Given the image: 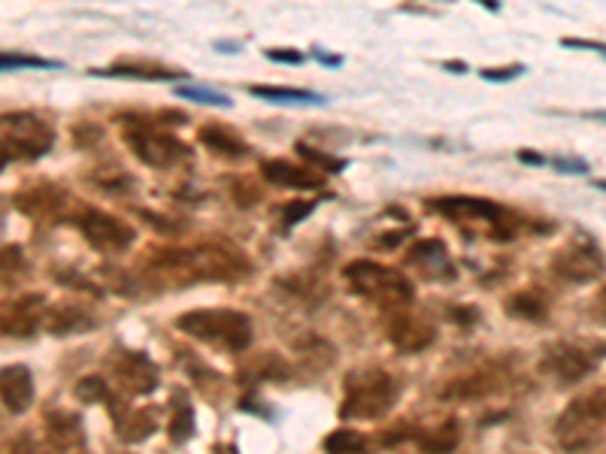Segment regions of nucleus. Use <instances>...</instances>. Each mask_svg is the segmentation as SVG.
Instances as JSON below:
<instances>
[{"label": "nucleus", "instance_id": "obj_39", "mask_svg": "<svg viewBox=\"0 0 606 454\" xmlns=\"http://www.w3.org/2000/svg\"><path fill=\"white\" fill-rule=\"evenodd\" d=\"M595 115H597V119H604V122H606V112H595Z\"/></svg>", "mask_w": 606, "mask_h": 454}, {"label": "nucleus", "instance_id": "obj_27", "mask_svg": "<svg viewBox=\"0 0 606 454\" xmlns=\"http://www.w3.org/2000/svg\"><path fill=\"white\" fill-rule=\"evenodd\" d=\"M46 424H49L52 440H58V443H77L79 440V422L70 412H49Z\"/></svg>", "mask_w": 606, "mask_h": 454}, {"label": "nucleus", "instance_id": "obj_16", "mask_svg": "<svg viewBox=\"0 0 606 454\" xmlns=\"http://www.w3.org/2000/svg\"><path fill=\"white\" fill-rule=\"evenodd\" d=\"M407 266H416L425 279H453V258L440 240H425L407 252Z\"/></svg>", "mask_w": 606, "mask_h": 454}, {"label": "nucleus", "instance_id": "obj_1", "mask_svg": "<svg viewBox=\"0 0 606 454\" xmlns=\"http://www.w3.org/2000/svg\"><path fill=\"white\" fill-rule=\"evenodd\" d=\"M246 258L228 245H195L186 252H161L155 255L152 273L167 285H188V282H228L246 276Z\"/></svg>", "mask_w": 606, "mask_h": 454}, {"label": "nucleus", "instance_id": "obj_9", "mask_svg": "<svg viewBox=\"0 0 606 454\" xmlns=\"http://www.w3.org/2000/svg\"><path fill=\"white\" fill-rule=\"evenodd\" d=\"M125 137L131 143L133 155L149 167H161L165 170V167L179 164L188 155L186 143H179L177 137L155 131V128H143V124H137L133 131H125Z\"/></svg>", "mask_w": 606, "mask_h": 454}, {"label": "nucleus", "instance_id": "obj_5", "mask_svg": "<svg viewBox=\"0 0 606 454\" xmlns=\"http://www.w3.org/2000/svg\"><path fill=\"white\" fill-rule=\"evenodd\" d=\"M606 424V385L576 397L555 422V440L564 452H588Z\"/></svg>", "mask_w": 606, "mask_h": 454}, {"label": "nucleus", "instance_id": "obj_37", "mask_svg": "<svg viewBox=\"0 0 606 454\" xmlns=\"http://www.w3.org/2000/svg\"><path fill=\"white\" fill-rule=\"evenodd\" d=\"M595 189L606 191V179H595Z\"/></svg>", "mask_w": 606, "mask_h": 454}, {"label": "nucleus", "instance_id": "obj_29", "mask_svg": "<svg viewBox=\"0 0 606 454\" xmlns=\"http://www.w3.org/2000/svg\"><path fill=\"white\" fill-rule=\"evenodd\" d=\"M37 67H58L56 61H46L37 56H22V52H0V70H37Z\"/></svg>", "mask_w": 606, "mask_h": 454}, {"label": "nucleus", "instance_id": "obj_10", "mask_svg": "<svg viewBox=\"0 0 606 454\" xmlns=\"http://www.w3.org/2000/svg\"><path fill=\"white\" fill-rule=\"evenodd\" d=\"M79 231L89 240L95 249L100 252H125L128 245L133 243V228L116 219V215H107L100 210H86L79 215Z\"/></svg>", "mask_w": 606, "mask_h": 454}, {"label": "nucleus", "instance_id": "obj_36", "mask_svg": "<svg viewBox=\"0 0 606 454\" xmlns=\"http://www.w3.org/2000/svg\"><path fill=\"white\" fill-rule=\"evenodd\" d=\"M267 56L274 58V61H288V64H300V61H304V56L295 52V49H270Z\"/></svg>", "mask_w": 606, "mask_h": 454}, {"label": "nucleus", "instance_id": "obj_23", "mask_svg": "<svg viewBox=\"0 0 606 454\" xmlns=\"http://www.w3.org/2000/svg\"><path fill=\"white\" fill-rule=\"evenodd\" d=\"M458 440H461L458 422H443L440 427L421 433L419 445L425 454H449V452H455Z\"/></svg>", "mask_w": 606, "mask_h": 454}, {"label": "nucleus", "instance_id": "obj_28", "mask_svg": "<svg viewBox=\"0 0 606 454\" xmlns=\"http://www.w3.org/2000/svg\"><path fill=\"white\" fill-rule=\"evenodd\" d=\"M252 94L270 100H286V103H319V98L312 91L304 89H276V85H249Z\"/></svg>", "mask_w": 606, "mask_h": 454}, {"label": "nucleus", "instance_id": "obj_8", "mask_svg": "<svg viewBox=\"0 0 606 454\" xmlns=\"http://www.w3.org/2000/svg\"><path fill=\"white\" fill-rule=\"evenodd\" d=\"M552 270L555 276H562L564 282H574V285H585V282H595V279L604 276L606 261L600 255L597 243H570L564 245L558 255L552 258Z\"/></svg>", "mask_w": 606, "mask_h": 454}, {"label": "nucleus", "instance_id": "obj_15", "mask_svg": "<svg viewBox=\"0 0 606 454\" xmlns=\"http://www.w3.org/2000/svg\"><path fill=\"white\" fill-rule=\"evenodd\" d=\"M0 403L10 410L12 415H22V412L31 410L33 379L28 366L12 364L0 370Z\"/></svg>", "mask_w": 606, "mask_h": 454}, {"label": "nucleus", "instance_id": "obj_2", "mask_svg": "<svg viewBox=\"0 0 606 454\" xmlns=\"http://www.w3.org/2000/svg\"><path fill=\"white\" fill-rule=\"evenodd\" d=\"M397 397H400V385L391 373L376 366H361L346 376V400H342L340 415L361 418V422L383 418L395 410Z\"/></svg>", "mask_w": 606, "mask_h": 454}, {"label": "nucleus", "instance_id": "obj_38", "mask_svg": "<svg viewBox=\"0 0 606 454\" xmlns=\"http://www.w3.org/2000/svg\"><path fill=\"white\" fill-rule=\"evenodd\" d=\"M600 306H604V310H606V289L600 291Z\"/></svg>", "mask_w": 606, "mask_h": 454}, {"label": "nucleus", "instance_id": "obj_32", "mask_svg": "<svg viewBox=\"0 0 606 454\" xmlns=\"http://www.w3.org/2000/svg\"><path fill=\"white\" fill-rule=\"evenodd\" d=\"M298 152L304 158H307V161H312V164L325 167V170H342V161H334L331 155H321V152H312V145L298 143Z\"/></svg>", "mask_w": 606, "mask_h": 454}, {"label": "nucleus", "instance_id": "obj_3", "mask_svg": "<svg viewBox=\"0 0 606 454\" xmlns=\"http://www.w3.org/2000/svg\"><path fill=\"white\" fill-rule=\"evenodd\" d=\"M342 276L358 297L370 300L383 310L400 312L413 303V282L395 266L376 264V261H352L342 270Z\"/></svg>", "mask_w": 606, "mask_h": 454}, {"label": "nucleus", "instance_id": "obj_33", "mask_svg": "<svg viewBox=\"0 0 606 454\" xmlns=\"http://www.w3.org/2000/svg\"><path fill=\"white\" fill-rule=\"evenodd\" d=\"M312 206H316V203H304V200H300V203H288V206H286V224L304 222L309 212H312Z\"/></svg>", "mask_w": 606, "mask_h": 454}, {"label": "nucleus", "instance_id": "obj_7", "mask_svg": "<svg viewBox=\"0 0 606 454\" xmlns=\"http://www.w3.org/2000/svg\"><path fill=\"white\" fill-rule=\"evenodd\" d=\"M606 357V345H585V343H555L543 352V373H549L562 385H576L585 376L595 373V366Z\"/></svg>", "mask_w": 606, "mask_h": 454}, {"label": "nucleus", "instance_id": "obj_13", "mask_svg": "<svg viewBox=\"0 0 606 454\" xmlns=\"http://www.w3.org/2000/svg\"><path fill=\"white\" fill-rule=\"evenodd\" d=\"M112 373H116V382L128 394H149L158 385V370L152 366V361L140 352H121L116 361H112Z\"/></svg>", "mask_w": 606, "mask_h": 454}, {"label": "nucleus", "instance_id": "obj_31", "mask_svg": "<svg viewBox=\"0 0 606 454\" xmlns=\"http://www.w3.org/2000/svg\"><path fill=\"white\" fill-rule=\"evenodd\" d=\"M179 94H182V98L198 100V103H210V107H228V103H231V100L221 98V94H216V91H203V89H179Z\"/></svg>", "mask_w": 606, "mask_h": 454}, {"label": "nucleus", "instance_id": "obj_21", "mask_svg": "<svg viewBox=\"0 0 606 454\" xmlns=\"http://www.w3.org/2000/svg\"><path fill=\"white\" fill-rule=\"evenodd\" d=\"M507 312L525 322H546L549 315V300L543 297L540 291H518L507 300Z\"/></svg>", "mask_w": 606, "mask_h": 454}, {"label": "nucleus", "instance_id": "obj_34", "mask_svg": "<svg viewBox=\"0 0 606 454\" xmlns=\"http://www.w3.org/2000/svg\"><path fill=\"white\" fill-rule=\"evenodd\" d=\"M521 70H525V67L513 64V67H500V70H483V77L491 79V82H507V79L513 77H521Z\"/></svg>", "mask_w": 606, "mask_h": 454}, {"label": "nucleus", "instance_id": "obj_35", "mask_svg": "<svg viewBox=\"0 0 606 454\" xmlns=\"http://www.w3.org/2000/svg\"><path fill=\"white\" fill-rule=\"evenodd\" d=\"M562 46H570V49H592V52L606 56V43H597V40H570V37H564Z\"/></svg>", "mask_w": 606, "mask_h": 454}, {"label": "nucleus", "instance_id": "obj_12", "mask_svg": "<svg viewBox=\"0 0 606 454\" xmlns=\"http://www.w3.org/2000/svg\"><path fill=\"white\" fill-rule=\"evenodd\" d=\"M434 336H437V327L419 319V315L395 312L391 322H388V340L395 343L397 352H407V355L428 349L434 343Z\"/></svg>", "mask_w": 606, "mask_h": 454}, {"label": "nucleus", "instance_id": "obj_30", "mask_svg": "<svg viewBox=\"0 0 606 454\" xmlns=\"http://www.w3.org/2000/svg\"><path fill=\"white\" fill-rule=\"evenodd\" d=\"M103 394H107V385H103V379L98 376L82 379L77 385V397L86 400V403H98V400H103Z\"/></svg>", "mask_w": 606, "mask_h": 454}, {"label": "nucleus", "instance_id": "obj_20", "mask_svg": "<svg viewBox=\"0 0 606 454\" xmlns=\"http://www.w3.org/2000/svg\"><path fill=\"white\" fill-rule=\"evenodd\" d=\"M200 143L207 145V149H212L216 155L234 158V161L246 155V143H242L237 133H231L228 128H221V124L203 128V131H200Z\"/></svg>", "mask_w": 606, "mask_h": 454}, {"label": "nucleus", "instance_id": "obj_22", "mask_svg": "<svg viewBox=\"0 0 606 454\" xmlns=\"http://www.w3.org/2000/svg\"><path fill=\"white\" fill-rule=\"evenodd\" d=\"M95 77H119V79H177V70L161 64H131V61H121V64H112L107 70H95Z\"/></svg>", "mask_w": 606, "mask_h": 454}, {"label": "nucleus", "instance_id": "obj_17", "mask_svg": "<svg viewBox=\"0 0 606 454\" xmlns=\"http://www.w3.org/2000/svg\"><path fill=\"white\" fill-rule=\"evenodd\" d=\"M261 173H265L267 182H274V185H279V189L309 191V189H321V185H325V176H319L316 170L288 164V161H265V164H261Z\"/></svg>", "mask_w": 606, "mask_h": 454}, {"label": "nucleus", "instance_id": "obj_14", "mask_svg": "<svg viewBox=\"0 0 606 454\" xmlns=\"http://www.w3.org/2000/svg\"><path fill=\"white\" fill-rule=\"evenodd\" d=\"M434 210L443 212V215H449L453 222H491L497 224L504 219V210L491 203V200L483 198H440L430 203Z\"/></svg>", "mask_w": 606, "mask_h": 454}, {"label": "nucleus", "instance_id": "obj_19", "mask_svg": "<svg viewBox=\"0 0 606 454\" xmlns=\"http://www.w3.org/2000/svg\"><path fill=\"white\" fill-rule=\"evenodd\" d=\"M497 385H500V379H497L495 373H476V376L455 379L453 385H446L443 397L476 400V397H485V394H495Z\"/></svg>", "mask_w": 606, "mask_h": 454}, {"label": "nucleus", "instance_id": "obj_4", "mask_svg": "<svg viewBox=\"0 0 606 454\" xmlns=\"http://www.w3.org/2000/svg\"><path fill=\"white\" fill-rule=\"evenodd\" d=\"M177 331L219 345L225 352H242L252 343V322L237 310H191L179 315Z\"/></svg>", "mask_w": 606, "mask_h": 454}, {"label": "nucleus", "instance_id": "obj_25", "mask_svg": "<svg viewBox=\"0 0 606 454\" xmlns=\"http://www.w3.org/2000/svg\"><path fill=\"white\" fill-rule=\"evenodd\" d=\"M325 452L328 454H367V436L358 431H337L325 440Z\"/></svg>", "mask_w": 606, "mask_h": 454}, {"label": "nucleus", "instance_id": "obj_24", "mask_svg": "<svg viewBox=\"0 0 606 454\" xmlns=\"http://www.w3.org/2000/svg\"><path fill=\"white\" fill-rule=\"evenodd\" d=\"M49 322H46V327L52 333H70V331H82V327H91L89 315L82 310H77V306H61V310L49 312L46 315Z\"/></svg>", "mask_w": 606, "mask_h": 454}, {"label": "nucleus", "instance_id": "obj_18", "mask_svg": "<svg viewBox=\"0 0 606 454\" xmlns=\"http://www.w3.org/2000/svg\"><path fill=\"white\" fill-rule=\"evenodd\" d=\"M64 198H67L64 191L40 185V189H33V191H22V194L16 198V206L37 219V215H52V212L61 210Z\"/></svg>", "mask_w": 606, "mask_h": 454}, {"label": "nucleus", "instance_id": "obj_6", "mask_svg": "<svg viewBox=\"0 0 606 454\" xmlns=\"http://www.w3.org/2000/svg\"><path fill=\"white\" fill-rule=\"evenodd\" d=\"M56 143L52 128L33 115V112H7L0 115V158L10 164L16 158L22 161H33L43 158Z\"/></svg>", "mask_w": 606, "mask_h": 454}, {"label": "nucleus", "instance_id": "obj_26", "mask_svg": "<svg viewBox=\"0 0 606 454\" xmlns=\"http://www.w3.org/2000/svg\"><path fill=\"white\" fill-rule=\"evenodd\" d=\"M28 276V264H24L22 249H16V245H3L0 249V282H19V279Z\"/></svg>", "mask_w": 606, "mask_h": 454}, {"label": "nucleus", "instance_id": "obj_11", "mask_svg": "<svg viewBox=\"0 0 606 454\" xmlns=\"http://www.w3.org/2000/svg\"><path fill=\"white\" fill-rule=\"evenodd\" d=\"M40 322H43V294H22L0 306L3 336H33Z\"/></svg>", "mask_w": 606, "mask_h": 454}, {"label": "nucleus", "instance_id": "obj_40", "mask_svg": "<svg viewBox=\"0 0 606 454\" xmlns=\"http://www.w3.org/2000/svg\"><path fill=\"white\" fill-rule=\"evenodd\" d=\"M3 167H7V161H3V158H0V170H3Z\"/></svg>", "mask_w": 606, "mask_h": 454}]
</instances>
